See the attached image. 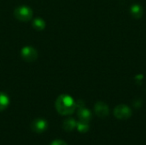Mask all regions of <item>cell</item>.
<instances>
[{"label":"cell","instance_id":"6da1fadb","mask_svg":"<svg viewBox=\"0 0 146 145\" xmlns=\"http://www.w3.org/2000/svg\"><path fill=\"white\" fill-rule=\"evenodd\" d=\"M56 111L62 115H68L73 114L76 109V102L72 97L62 94L57 97L55 103Z\"/></svg>","mask_w":146,"mask_h":145},{"label":"cell","instance_id":"7a4b0ae2","mask_svg":"<svg viewBox=\"0 0 146 145\" xmlns=\"http://www.w3.org/2000/svg\"><path fill=\"white\" fill-rule=\"evenodd\" d=\"M33 9L26 5L18 6L14 10V16L20 21L27 22L32 20L33 18Z\"/></svg>","mask_w":146,"mask_h":145},{"label":"cell","instance_id":"3957f363","mask_svg":"<svg viewBox=\"0 0 146 145\" xmlns=\"http://www.w3.org/2000/svg\"><path fill=\"white\" fill-rule=\"evenodd\" d=\"M21 58L27 62H33L38 58V51L32 46H25L21 50Z\"/></svg>","mask_w":146,"mask_h":145},{"label":"cell","instance_id":"277c9868","mask_svg":"<svg viewBox=\"0 0 146 145\" xmlns=\"http://www.w3.org/2000/svg\"><path fill=\"white\" fill-rule=\"evenodd\" d=\"M114 115L119 120H127L132 116V110L128 106L120 104L115 108Z\"/></svg>","mask_w":146,"mask_h":145},{"label":"cell","instance_id":"5b68a950","mask_svg":"<svg viewBox=\"0 0 146 145\" xmlns=\"http://www.w3.org/2000/svg\"><path fill=\"white\" fill-rule=\"evenodd\" d=\"M48 127V122L44 119H35L31 123V129L36 133L44 132Z\"/></svg>","mask_w":146,"mask_h":145},{"label":"cell","instance_id":"8992f818","mask_svg":"<svg viewBox=\"0 0 146 145\" xmlns=\"http://www.w3.org/2000/svg\"><path fill=\"white\" fill-rule=\"evenodd\" d=\"M94 110H95L96 115L100 118H105L110 114V109H109L108 105L103 102H98L95 104Z\"/></svg>","mask_w":146,"mask_h":145},{"label":"cell","instance_id":"52a82bcc","mask_svg":"<svg viewBox=\"0 0 146 145\" xmlns=\"http://www.w3.org/2000/svg\"><path fill=\"white\" fill-rule=\"evenodd\" d=\"M78 117L80 121L89 122L92 118V114L89 109L85 107L78 109Z\"/></svg>","mask_w":146,"mask_h":145},{"label":"cell","instance_id":"ba28073f","mask_svg":"<svg viewBox=\"0 0 146 145\" xmlns=\"http://www.w3.org/2000/svg\"><path fill=\"white\" fill-rule=\"evenodd\" d=\"M76 126H77V122L73 118H68V119L65 120L62 123V127L67 132L73 131L74 128H76Z\"/></svg>","mask_w":146,"mask_h":145},{"label":"cell","instance_id":"9c48e42d","mask_svg":"<svg viewBox=\"0 0 146 145\" xmlns=\"http://www.w3.org/2000/svg\"><path fill=\"white\" fill-rule=\"evenodd\" d=\"M32 26L37 31H43L46 26V23L44 21V19H42L40 17H37L33 21Z\"/></svg>","mask_w":146,"mask_h":145},{"label":"cell","instance_id":"30bf717a","mask_svg":"<svg viewBox=\"0 0 146 145\" xmlns=\"http://www.w3.org/2000/svg\"><path fill=\"white\" fill-rule=\"evenodd\" d=\"M9 104V97L4 92H0V112L8 108Z\"/></svg>","mask_w":146,"mask_h":145},{"label":"cell","instance_id":"8fae6325","mask_svg":"<svg viewBox=\"0 0 146 145\" xmlns=\"http://www.w3.org/2000/svg\"><path fill=\"white\" fill-rule=\"evenodd\" d=\"M130 11H131L132 15L136 19H139V18L142 17V15H143V8L139 4H133L131 7Z\"/></svg>","mask_w":146,"mask_h":145},{"label":"cell","instance_id":"7c38bea8","mask_svg":"<svg viewBox=\"0 0 146 145\" xmlns=\"http://www.w3.org/2000/svg\"><path fill=\"white\" fill-rule=\"evenodd\" d=\"M77 130L80 132L85 133L89 130V122H85V121H79L77 122V126H76Z\"/></svg>","mask_w":146,"mask_h":145},{"label":"cell","instance_id":"4fadbf2b","mask_svg":"<svg viewBox=\"0 0 146 145\" xmlns=\"http://www.w3.org/2000/svg\"><path fill=\"white\" fill-rule=\"evenodd\" d=\"M50 145H68L67 144V143L66 142H64L63 140H59V139H57V140H54Z\"/></svg>","mask_w":146,"mask_h":145}]
</instances>
